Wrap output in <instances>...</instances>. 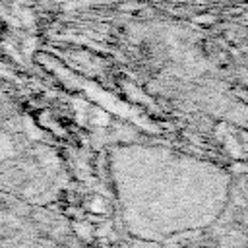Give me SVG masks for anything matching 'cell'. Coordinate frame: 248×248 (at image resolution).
Returning <instances> with one entry per match:
<instances>
[{"instance_id":"1","label":"cell","mask_w":248,"mask_h":248,"mask_svg":"<svg viewBox=\"0 0 248 248\" xmlns=\"http://www.w3.org/2000/svg\"><path fill=\"white\" fill-rule=\"evenodd\" d=\"M91 202H95V203H85V207L89 209V211H93V213H99V215H103V213H107V202L103 200V198H99V196H93V198H89Z\"/></svg>"},{"instance_id":"2","label":"cell","mask_w":248,"mask_h":248,"mask_svg":"<svg viewBox=\"0 0 248 248\" xmlns=\"http://www.w3.org/2000/svg\"><path fill=\"white\" fill-rule=\"evenodd\" d=\"M112 248H124V246H112Z\"/></svg>"},{"instance_id":"3","label":"cell","mask_w":248,"mask_h":248,"mask_svg":"<svg viewBox=\"0 0 248 248\" xmlns=\"http://www.w3.org/2000/svg\"><path fill=\"white\" fill-rule=\"evenodd\" d=\"M89 248H95V246H89Z\"/></svg>"}]
</instances>
